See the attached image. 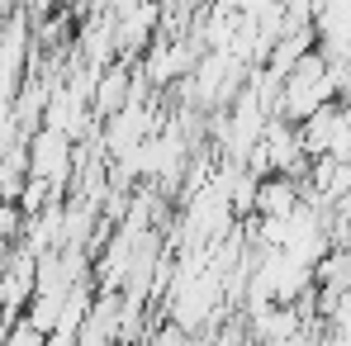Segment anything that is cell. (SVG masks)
I'll return each instance as SVG.
<instances>
[{
  "mask_svg": "<svg viewBox=\"0 0 351 346\" xmlns=\"http://www.w3.org/2000/svg\"><path fill=\"white\" fill-rule=\"evenodd\" d=\"M304 199V180L299 175H285V171H266L256 180V219H285L294 214V204Z\"/></svg>",
  "mask_w": 351,
  "mask_h": 346,
  "instance_id": "4",
  "label": "cell"
},
{
  "mask_svg": "<svg viewBox=\"0 0 351 346\" xmlns=\"http://www.w3.org/2000/svg\"><path fill=\"white\" fill-rule=\"evenodd\" d=\"M323 332H328L332 342H351V289H342V294L332 299V308L323 313Z\"/></svg>",
  "mask_w": 351,
  "mask_h": 346,
  "instance_id": "6",
  "label": "cell"
},
{
  "mask_svg": "<svg viewBox=\"0 0 351 346\" xmlns=\"http://www.w3.org/2000/svg\"><path fill=\"white\" fill-rule=\"evenodd\" d=\"M162 34V0H133L114 14V43L119 58H143L152 48V38Z\"/></svg>",
  "mask_w": 351,
  "mask_h": 346,
  "instance_id": "2",
  "label": "cell"
},
{
  "mask_svg": "<svg viewBox=\"0 0 351 346\" xmlns=\"http://www.w3.org/2000/svg\"><path fill=\"white\" fill-rule=\"evenodd\" d=\"M247 332L256 342H294V337H304V313H299V304H266V308L247 313Z\"/></svg>",
  "mask_w": 351,
  "mask_h": 346,
  "instance_id": "5",
  "label": "cell"
},
{
  "mask_svg": "<svg viewBox=\"0 0 351 346\" xmlns=\"http://www.w3.org/2000/svg\"><path fill=\"white\" fill-rule=\"evenodd\" d=\"M24 143H29V175L58 185L62 195H66L71 171H76V138L62 133V128H53V123H38Z\"/></svg>",
  "mask_w": 351,
  "mask_h": 346,
  "instance_id": "1",
  "label": "cell"
},
{
  "mask_svg": "<svg viewBox=\"0 0 351 346\" xmlns=\"http://www.w3.org/2000/svg\"><path fill=\"white\" fill-rule=\"evenodd\" d=\"M313 29H318V53L328 62L351 58V0H318Z\"/></svg>",
  "mask_w": 351,
  "mask_h": 346,
  "instance_id": "3",
  "label": "cell"
}]
</instances>
